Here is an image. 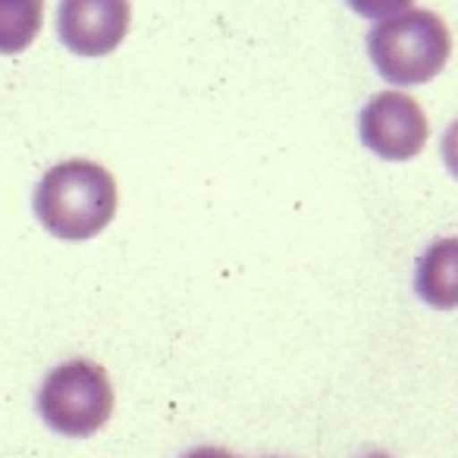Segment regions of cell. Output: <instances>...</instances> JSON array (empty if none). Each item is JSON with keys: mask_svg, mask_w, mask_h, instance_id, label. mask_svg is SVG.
Instances as JSON below:
<instances>
[{"mask_svg": "<svg viewBox=\"0 0 458 458\" xmlns=\"http://www.w3.org/2000/svg\"><path fill=\"white\" fill-rule=\"evenodd\" d=\"M414 289L437 311L458 308V236L437 239L424 251L418 276H414Z\"/></svg>", "mask_w": 458, "mask_h": 458, "instance_id": "8992f818", "label": "cell"}, {"mask_svg": "<svg viewBox=\"0 0 458 458\" xmlns=\"http://www.w3.org/2000/svg\"><path fill=\"white\" fill-rule=\"evenodd\" d=\"M443 160H445V166H449L452 176L458 179V120L452 123L443 135Z\"/></svg>", "mask_w": 458, "mask_h": 458, "instance_id": "9c48e42d", "label": "cell"}, {"mask_svg": "<svg viewBox=\"0 0 458 458\" xmlns=\"http://www.w3.org/2000/svg\"><path fill=\"white\" fill-rule=\"evenodd\" d=\"M345 4H349L358 16H364V20L380 22V20H389V16L405 13L414 0H345Z\"/></svg>", "mask_w": 458, "mask_h": 458, "instance_id": "ba28073f", "label": "cell"}, {"mask_svg": "<svg viewBox=\"0 0 458 458\" xmlns=\"http://www.w3.org/2000/svg\"><path fill=\"white\" fill-rule=\"evenodd\" d=\"M38 411L60 437H95L114 414V386L107 370L85 358L54 368L41 383Z\"/></svg>", "mask_w": 458, "mask_h": 458, "instance_id": "3957f363", "label": "cell"}, {"mask_svg": "<svg viewBox=\"0 0 458 458\" xmlns=\"http://www.w3.org/2000/svg\"><path fill=\"white\" fill-rule=\"evenodd\" d=\"M182 458H236V455L220 449V445H201V449H191L189 455H182Z\"/></svg>", "mask_w": 458, "mask_h": 458, "instance_id": "30bf717a", "label": "cell"}, {"mask_svg": "<svg viewBox=\"0 0 458 458\" xmlns=\"http://www.w3.org/2000/svg\"><path fill=\"white\" fill-rule=\"evenodd\" d=\"M368 54L386 82L424 85L449 64L452 35L430 10H405L370 29Z\"/></svg>", "mask_w": 458, "mask_h": 458, "instance_id": "7a4b0ae2", "label": "cell"}, {"mask_svg": "<svg viewBox=\"0 0 458 458\" xmlns=\"http://www.w3.org/2000/svg\"><path fill=\"white\" fill-rule=\"evenodd\" d=\"M364 458H393V455H383V452H374V455H364Z\"/></svg>", "mask_w": 458, "mask_h": 458, "instance_id": "8fae6325", "label": "cell"}, {"mask_svg": "<svg viewBox=\"0 0 458 458\" xmlns=\"http://www.w3.org/2000/svg\"><path fill=\"white\" fill-rule=\"evenodd\" d=\"M45 26V0H0V54H22Z\"/></svg>", "mask_w": 458, "mask_h": 458, "instance_id": "52a82bcc", "label": "cell"}, {"mask_svg": "<svg viewBox=\"0 0 458 458\" xmlns=\"http://www.w3.org/2000/svg\"><path fill=\"white\" fill-rule=\"evenodd\" d=\"M32 208L51 236L85 242L114 220L116 179L95 160H64L41 176Z\"/></svg>", "mask_w": 458, "mask_h": 458, "instance_id": "6da1fadb", "label": "cell"}, {"mask_svg": "<svg viewBox=\"0 0 458 458\" xmlns=\"http://www.w3.org/2000/svg\"><path fill=\"white\" fill-rule=\"evenodd\" d=\"M358 132H361L364 148H370L380 160H411L424 151L430 123H427L424 107L411 95L380 91L361 110Z\"/></svg>", "mask_w": 458, "mask_h": 458, "instance_id": "277c9868", "label": "cell"}, {"mask_svg": "<svg viewBox=\"0 0 458 458\" xmlns=\"http://www.w3.org/2000/svg\"><path fill=\"white\" fill-rule=\"evenodd\" d=\"M129 0H64L57 10V35L79 57H104L129 35Z\"/></svg>", "mask_w": 458, "mask_h": 458, "instance_id": "5b68a950", "label": "cell"}]
</instances>
